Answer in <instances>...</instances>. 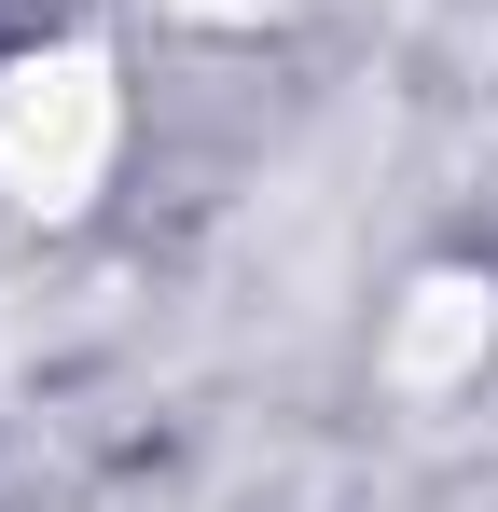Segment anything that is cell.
Instances as JSON below:
<instances>
[{
	"label": "cell",
	"mask_w": 498,
	"mask_h": 512,
	"mask_svg": "<svg viewBox=\"0 0 498 512\" xmlns=\"http://www.w3.org/2000/svg\"><path fill=\"white\" fill-rule=\"evenodd\" d=\"M111 153H125L111 42H14L0 56V208L14 222H83Z\"/></svg>",
	"instance_id": "1"
},
{
	"label": "cell",
	"mask_w": 498,
	"mask_h": 512,
	"mask_svg": "<svg viewBox=\"0 0 498 512\" xmlns=\"http://www.w3.org/2000/svg\"><path fill=\"white\" fill-rule=\"evenodd\" d=\"M415 305H429V319H402V374H443L457 346H485V333H498V291H471V277H429Z\"/></svg>",
	"instance_id": "2"
}]
</instances>
